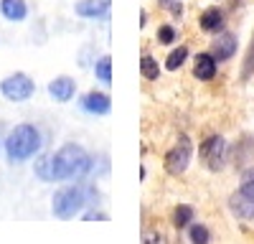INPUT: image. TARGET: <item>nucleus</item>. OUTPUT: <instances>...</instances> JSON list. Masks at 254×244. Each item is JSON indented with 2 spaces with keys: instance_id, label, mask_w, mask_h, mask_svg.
<instances>
[{
  "instance_id": "obj_1",
  "label": "nucleus",
  "mask_w": 254,
  "mask_h": 244,
  "mask_svg": "<svg viewBox=\"0 0 254 244\" xmlns=\"http://www.w3.org/2000/svg\"><path fill=\"white\" fill-rule=\"evenodd\" d=\"M92 168V158L76 142H66L51 155V173L54 181H71V178H84Z\"/></svg>"
},
{
  "instance_id": "obj_2",
  "label": "nucleus",
  "mask_w": 254,
  "mask_h": 244,
  "mask_svg": "<svg viewBox=\"0 0 254 244\" xmlns=\"http://www.w3.org/2000/svg\"><path fill=\"white\" fill-rule=\"evenodd\" d=\"M41 145H44V140H41V132L36 125H15L8 137H5V153H8V160L10 163H23L33 155L41 153Z\"/></svg>"
},
{
  "instance_id": "obj_3",
  "label": "nucleus",
  "mask_w": 254,
  "mask_h": 244,
  "mask_svg": "<svg viewBox=\"0 0 254 244\" xmlns=\"http://www.w3.org/2000/svg\"><path fill=\"white\" fill-rule=\"evenodd\" d=\"M97 196L94 188H84V186H66V188H59L54 193V203H51V211L56 219H74L76 214H81L87 209V203H92V198Z\"/></svg>"
},
{
  "instance_id": "obj_4",
  "label": "nucleus",
  "mask_w": 254,
  "mask_h": 244,
  "mask_svg": "<svg viewBox=\"0 0 254 244\" xmlns=\"http://www.w3.org/2000/svg\"><path fill=\"white\" fill-rule=\"evenodd\" d=\"M0 92H3V97L10 99V102H26L36 92V84H33V79L28 74L15 71V74H10V76H5L3 81H0Z\"/></svg>"
},
{
  "instance_id": "obj_5",
  "label": "nucleus",
  "mask_w": 254,
  "mask_h": 244,
  "mask_svg": "<svg viewBox=\"0 0 254 244\" xmlns=\"http://www.w3.org/2000/svg\"><path fill=\"white\" fill-rule=\"evenodd\" d=\"M190 155H193V145H190V140H188L186 135H181L176 145L165 153L163 166H165V171L171 173V176H181V173L188 168Z\"/></svg>"
},
{
  "instance_id": "obj_6",
  "label": "nucleus",
  "mask_w": 254,
  "mask_h": 244,
  "mask_svg": "<svg viewBox=\"0 0 254 244\" xmlns=\"http://www.w3.org/2000/svg\"><path fill=\"white\" fill-rule=\"evenodd\" d=\"M201 158L206 160L208 171H219L224 166V153H226V140L221 135H211L201 142Z\"/></svg>"
},
{
  "instance_id": "obj_7",
  "label": "nucleus",
  "mask_w": 254,
  "mask_h": 244,
  "mask_svg": "<svg viewBox=\"0 0 254 244\" xmlns=\"http://www.w3.org/2000/svg\"><path fill=\"white\" fill-rule=\"evenodd\" d=\"M234 51H237V38H234V33H229V31H221L214 41H211V54H214L219 61L231 59Z\"/></svg>"
},
{
  "instance_id": "obj_8",
  "label": "nucleus",
  "mask_w": 254,
  "mask_h": 244,
  "mask_svg": "<svg viewBox=\"0 0 254 244\" xmlns=\"http://www.w3.org/2000/svg\"><path fill=\"white\" fill-rule=\"evenodd\" d=\"M110 0H79L74 5L76 15L81 18H107L110 15Z\"/></svg>"
},
{
  "instance_id": "obj_9",
  "label": "nucleus",
  "mask_w": 254,
  "mask_h": 244,
  "mask_svg": "<svg viewBox=\"0 0 254 244\" xmlns=\"http://www.w3.org/2000/svg\"><path fill=\"white\" fill-rule=\"evenodd\" d=\"M81 110L89 112V115H107L112 110V102L102 92H89V94L81 97Z\"/></svg>"
},
{
  "instance_id": "obj_10",
  "label": "nucleus",
  "mask_w": 254,
  "mask_h": 244,
  "mask_svg": "<svg viewBox=\"0 0 254 244\" xmlns=\"http://www.w3.org/2000/svg\"><path fill=\"white\" fill-rule=\"evenodd\" d=\"M76 92V81L71 76H56L51 84H49V94L56 99V102H69Z\"/></svg>"
},
{
  "instance_id": "obj_11",
  "label": "nucleus",
  "mask_w": 254,
  "mask_h": 244,
  "mask_svg": "<svg viewBox=\"0 0 254 244\" xmlns=\"http://www.w3.org/2000/svg\"><path fill=\"white\" fill-rule=\"evenodd\" d=\"M229 209H231V214H234L237 219H254V198H249L247 193L237 191V193H231V198H229Z\"/></svg>"
},
{
  "instance_id": "obj_12",
  "label": "nucleus",
  "mask_w": 254,
  "mask_h": 244,
  "mask_svg": "<svg viewBox=\"0 0 254 244\" xmlns=\"http://www.w3.org/2000/svg\"><path fill=\"white\" fill-rule=\"evenodd\" d=\"M193 74L201 81L214 79V74H216V56L214 54H198L196 61H193Z\"/></svg>"
},
{
  "instance_id": "obj_13",
  "label": "nucleus",
  "mask_w": 254,
  "mask_h": 244,
  "mask_svg": "<svg viewBox=\"0 0 254 244\" xmlns=\"http://www.w3.org/2000/svg\"><path fill=\"white\" fill-rule=\"evenodd\" d=\"M0 13H3V18L13 20V23H20L28 15V5L26 0H0Z\"/></svg>"
},
{
  "instance_id": "obj_14",
  "label": "nucleus",
  "mask_w": 254,
  "mask_h": 244,
  "mask_svg": "<svg viewBox=\"0 0 254 244\" xmlns=\"http://www.w3.org/2000/svg\"><path fill=\"white\" fill-rule=\"evenodd\" d=\"M201 28L208 31V33H219L224 28V13L219 8H211L201 15Z\"/></svg>"
},
{
  "instance_id": "obj_15",
  "label": "nucleus",
  "mask_w": 254,
  "mask_h": 244,
  "mask_svg": "<svg viewBox=\"0 0 254 244\" xmlns=\"http://www.w3.org/2000/svg\"><path fill=\"white\" fill-rule=\"evenodd\" d=\"M140 74L147 79V81H155L160 76V66H158V61L150 56V54H142L140 59Z\"/></svg>"
},
{
  "instance_id": "obj_16",
  "label": "nucleus",
  "mask_w": 254,
  "mask_h": 244,
  "mask_svg": "<svg viewBox=\"0 0 254 244\" xmlns=\"http://www.w3.org/2000/svg\"><path fill=\"white\" fill-rule=\"evenodd\" d=\"M94 74H97L99 81L110 84V81H112V59H110V56H102L97 64H94Z\"/></svg>"
},
{
  "instance_id": "obj_17",
  "label": "nucleus",
  "mask_w": 254,
  "mask_h": 244,
  "mask_svg": "<svg viewBox=\"0 0 254 244\" xmlns=\"http://www.w3.org/2000/svg\"><path fill=\"white\" fill-rule=\"evenodd\" d=\"M36 176L41 178V181H54V173H51V155H38V160H36Z\"/></svg>"
},
{
  "instance_id": "obj_18",
  "label": "nucleus",
  "mask_w": 254,
  "mask_h": 244,
  "mask_svg": "<svg viewBox=\"0 0 254 244\" xmlns=\"http://www.w3.org/2000/svg\"><path fill=\"white\" fill-rule=\"evenodd\" d=\"M190 221H193V209H190V206H176V211H173L176 229H186Z\"/></svg>"
},
{
  "instance_id": "obj_19",
  "label": "nucleus",
  "mask_w": 254,
  "mask_h": 244,
  "mask_svg": "<svg viewBox=\"0 0 254 244\" xmlns=\"http://www.w3.org/2000/svg\"><path fill=\"white\" fill-rule=\"evenodd\" d=\"M188 59V49L186 46H178L176 51H171V56H168V61H165V69H171V71H176L178 66H183V61Z\"/></svg>"
},
{
  "instance_id": "obj_20",
  "label": "nucleus",
  "mask_w": 254,
  "mask_h": 244,
  "mask_svg": "<svg viewBox=\"0 0 254 244\" xmlns=\"http://www.w3.org/2000/svg\"><path fill=\"white\" fill-rule=\"evenodd\" d=\"M188 234H190V242H198V244H206L211 239L208 229L201 227V224H188Z\"/></svg>"
},
{
  "instance_id": "obj_21",
  "label": "nucleus",
  "mask_w": 254,
  "mask_h": 244,
  "mask_svg": "<svg viewBox=\"0 0 254 244\" xmlns=\"http://www.w3.org/2000/svg\"><path fill=\"white\" fill-rule=\"evenodd\" d=\"M242 193H247L249 198H254V168H249L247 173H244V181H242V188H239Z\"/></svg>"
},
{
  "instance_id": "obj_22",
  "label": "nucleus",
  "mask_w": 254,
  "mask_h": 244,
  "mask_svg": "<svg viewBox=\"0 0 254 244\" xmlns=\"http://www.w3.org/2000/svg\"><path fill=\"white\" fill-rule=\"evenodd\" d=\"M178 36H176V28L173 26H160L158 28V41L160 44H173Z\"/></svg>"
},
{
  "instance_id": "obj_23",
  "label": "nucleus",
  "mask_w": 254,
  "mask_h": 244,
  "mask_svg": "<svg viewBox=\"0 0 254 244\" xmlns=\"http://www.w3.org/2000/svg\"><path fill=\"white\" fill-rule=\"evenodd\" d=\"M158 5H160V8H168L173 15H181V13H183L181 0H158Z\"/></svg>"
},
{
  "instance_id": "obj_24",
  "label": "nucleus",
  "mask_w": 254,
  "mask_h": 244,
  "mask_svg": "<svg viewBox=\"0 0 254 244\" xmlns=\"http://www.w3.org/2000/svg\"><path fill=\"white\" fill-rule=\"evenodd\" d=\"M84 219H87V221H104L107 216H104V214H97V211H89V214L84 216Z\"/></svg>"
}]
</instances>
